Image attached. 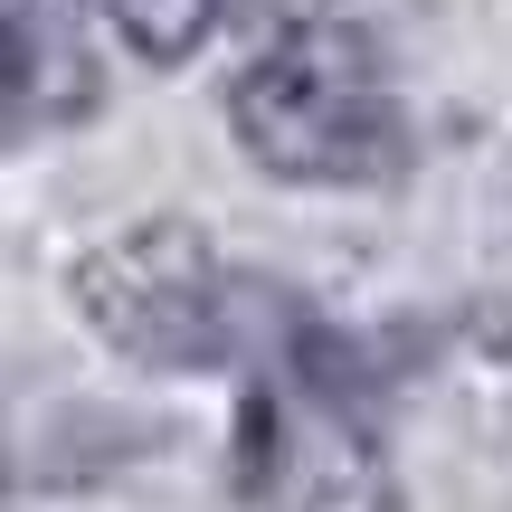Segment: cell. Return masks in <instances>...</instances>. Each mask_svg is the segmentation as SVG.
I'll list each match as a JSON object with an SVG mask.
<instances>
[{
  "label": "cell",
  "mask_w": 512,
  "mask_h": 512,
  "mask_svg": "<svg viewBox=\"0 0 512 512\" xmlns=\"http://www.w3.org/2000/svg\"><path fill=\"white\" fill-rule=\"evenodd\" d=\"M228 133L294 190H380L418 162V124L380 38L351 19H285L228 86Z\"/></svg>",
  "instance_id": "2"
},
{
  "label": "cell",
  "mask_w": 512,
  "mask_h": 512,
  "mask_svg": "<svg viewBox=\"0 0 512 512\" xmlns=\"http://www.w3.org/2000/svg\"><path fill=\"white\" fill-rule=\"evenodd\" d=\"M95 105V67L67 38V19L38 0H0V143L57 133Z\"/></svg>",
  "instance_id": "4"
},
{
  "label": "cell",
  "mask_w": 512,
  "mask_h": 512,
  "mask_svg": "<svg viewBox=\"0 0 512 512\" xmlns=\"http://www.w3.org/2000/svg\"><path fill=\"white\" fill-rule=\"evenodd\" d=\"M86 10L105 19L143 67H190V57L209 48V29H219L228 0H86Z\"/></svg>",
  "instance_id": "5"
},
{
  "label": "cell",
  "mask_w": 512,
  "mask_h": 512,
  "mask_svg": "<svg viewBox=\"0 0 512 512\" xmlns=\"http://www.w3.org/2000/svg\"><path fill=\"white\" fill-rule=\"evenodd\" d=\"M76 313L86 332L133 370H256L266 342L285 332L294 294L247 275L209 228L190 219H133L76 256Z\"/></svg>",
  "instance_id": "3"
},
{
  "label": "cell",
  "mask_w": 512,
  "mask_h": 512,
  "mask_svg": "<svg viewBox=\"0 0 512 512\" xmlns=\"http://www.w3.org/2000/svg\"><path fill=\"white\" fill-rule=\"evenodd\" d=\"M238 512H399L380 427V370L351 332L294 304L238 399V456H228Z\"/></svg>",
  "instance_id": "1"
}]
</instances>
